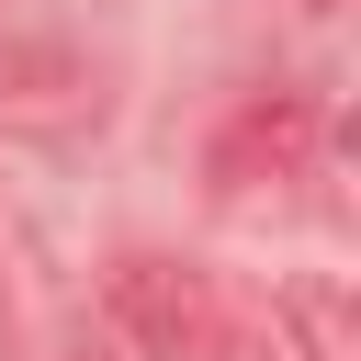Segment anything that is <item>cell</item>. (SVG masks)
I'll use <instances>...</instances> for the list:
<instances>
[{"label":"cell","mask_w":361,"mask_h":361,"mask_svg":"<svg viewBox=\"0 0 361 361\" xmlns=\"http://www.w3.org/2000/svg\"><path fill=\"white\" fill-rule=\"evenodd\" d=\"M102 305H113V327H124L147 361H226V350H237L214 282L180 271V259H158V248H124V259L102 271Z\"/></svg>","instance_id":"obj_1"},{"label":"cell","mask_w":361,"mask_h":361,"mask_svg":"<svg viewBox=\"0 0 361 361\" xmlns=\"http://www.w3.org/2000/svg\"><path fill=\"white\" fill-rule=\"evenodd\" d=\"M305 147H316V113H305L293 90H271V102H248V113H237V135L214 147V180H259V158H271V180H293V169H305Z\"/></svg>","instance_id":"obj_2"},{"label":"cell","mask_w":361,"mask_h":361,"mask_svg":"<svg viewBox=\"0 0 361 361\" xmlns=\"http://www.w3.org/2000/svg\"><path fill=\"white\" fill-rule=\"evenodd\" d=\"M271 316L293 327V350H305V361H361V305H350V282H338V271H293V282L271 293Z\"/></svg>","instance_id":"obj_3"}]
</instances>
